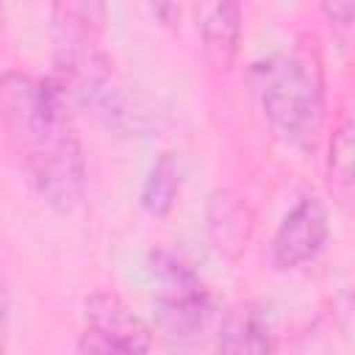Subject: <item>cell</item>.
<instances>
[{"label": "cell", "mask_w": 355, "mask_h": 355, "mask_svg": "<svg viewBox=\"0 0 355 355\" xmlns=\"http://www.w3.org/2000/svg\"><path fill=\"white\" fill-rule=\"evenodd\" d=\"M0 119L36 194L53 211L69 214L83 197L86 164L61 83L6 72L0 78Z\"/></svg>", "instance_id": "cell-1"}, {"label": "cell", "mask_w": 355, "mask_h": 355, "mask_svg": "<svg viewBox=\"0 0 355 355\" xmlns=\"http://www.w3.org/2000/svg\"><path fill=\"white\" fill-rule=\"evenodd\" d=\"M250 78L275 133L297 150H313L324 116V78L316 47L280 50L258 61Z\"/></svg>", "instance_id": "cell-2"}, {"label": "cell", "mask_w": 355, "mask_h": 355, "mask_svg": "<svg viewBox=\"0 0 355 355\" xmlns=\"http://www.w3.org/2000/svg\"><path fill=\"white\" fill-rule=\"evenodd\" d=\"M105 8L103 0H58L55 3V64L64 75L61 89L97 94L105 78V58L100 53Z\"/></svg>", "instance_id": "cell-3"}, {"label": "cell", "mask_w": 355, "mask_h": 355, "mask_svg": "<svg viewBox=\"0 0 355 355\" xmlns=\"http://www.w3.org/2000/svg\"><path fill=\"white\" fill-rule=\"evenodd\" d=\"M150 272L158 288V324L164 336L183 341L197 336L211 319V297L197 275L172 252H150Z\"/></svg>", "instance_id": "cell-4"}, {"label": "cell", "mask_w": 355, "mask_h": 355, "mask_svg": "<svg viewBox=\"0 0 355 355\" xmlns=\"http://www.w3.org/2000/svg\"><path fill=\"white\" fill-rule=\"evenodd\" d=\"M86 330L80 352H147L153 347L147 324L114 291H94L86 300Z\"/></svg>", "instance_id": "cell-5"}, {"label": "cell", "mask_w": 355, "mask_h": 355, "mask_svg": "<svg viewBox=\"0 0 355 355\" xmlns=\"http://www.w3.org/2000/svg\"><path fill=\"white\" fill-rule=\"evenodd\" d=\"M327 208L316 197H302L280 222L272 239V263L277 269H294L313 261L327 241Z\"/></svg>", "instance_id": "cell-6"}, {"label": "cell", "mask_w": 355, "mask_h": 355, "mask_svg": "<svg viewBox=\"0 0 355 355\" xmlns=\"http://www.w3.org/2000/svg\"><path fill=\"white\" fill-rule=\"evenodd\" d=\"M239 36H241L239 0H216V6L208 11V17L202 22L205 53L214 67L227 69L233 64L236 50H239Z\"/></svg>", "instance_id": "cell-7"}, {"label": "cell", "mask_w": 355, "mask_h": 355, "mask_svg": "<svg viewBox=\"0 0 355 355\" xmlns=\"http://www.w3.org/2000/svg\"><path fill=\"white\" fill-rule=\"evenodd\" d=\"M180 189V169H178V161L172 153H164L147 180H144V189H141V208L153 216H164L169 214V208L175 205V194Z\"/></svg>", "instance_id": "cell-8"}, {"label": "cell", "mask_w": 355, "mask_h": 355, "mask_svg": "<svg viewBox=\"0 0 355 355\" xmlns=\"http://www.w3.org/2000/svg\"><path fill=\"white\" fill-rule=\"evenodd\" d=\"M211 230L216 233V247L227 250V247H244L247 236H250V219L241 202L230 200L227 194H216L211 202Z\"/></svg>", "instance_id": "cell-9"}, {"label": "cell", "mask_w": 355, "mask_h": 355, "mask_svg": "<svg viewBox=\"0 0 355 355\" xmlns=\"http://www.w3.org/2000/svg\"><path fill=\"white\" fill-rule=\"evenodd\" d=\"M219 349L222 352H269L272 341L263 324L252 313H236L219 330Z\"/></svg>", "instance_id": "cell-10"}, {"label": "cell", "mask_w": 355, "mask_h": 355, "mask_svg": "<svg viewBox=\"0 0 355 355\" xmlns=\"http://www.w3.org/2000/svg\"><path fill=\"white\" fill-rule=\"evenodd\" d=\"M352 133H355L352 119H349V114H344V119L338 122V128L330 139V158H327L330 183H338L344 189H349V183H352V153H355Z\"/></svg>", "instance_id": "cell-11"}, {"label": "cell", "mask_w": 355, "mask_h": 355, "mask_svg": "<svg viewBox=\"0 0 355 355\" xmlns=\"http://www.w3.org/2000/svg\"><path fill=\"white\" fill-rule=\"evenodd\" d=\"M322 8L327 14L330 25L347 36V31L352 25V0H322Z\"/></svg>", "instance_id": "cell-12"}, {"label": "cell", "mask_w": 355, "mask_h": 355, "mask_svg": "<svg viewBox=\"0 0 355 355\" xmlns=\"http://www.w3.org/2000/svg\"><path fill=\"white\" fill-rule=\"evenodd\" d=\"M180 3L183 0H150V8L164 25H172L180 17Z\"/></svg>", "instance_id": "cell-13"}, {"label": "cell", "mask_w": 355, "mask_h": 355, "mask_svg": "<svg viewBox=\"0 0 355 355\" xmlns=\"http://www.w3.org/2000/svg\"><path fill=\"white\" fill-rule=\"evenodd\" d=\"M3 19H6V0H0V25H3Z\"/></svg>", "instance_id": "cell-14"}]
</instances>
